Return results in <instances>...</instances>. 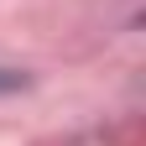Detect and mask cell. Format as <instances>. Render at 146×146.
Listing matches in <instances>:
<instances>
[{
    "mask_svg": "<svg viewBox=\"0 0 146 146\" xmlns=\"http://www.w3.org/2000/svg\"><path fill=\"white\" fill-rule=\"evenodd\" d=\"M26 84H31V78H26L21 68H0V94H21Z\"/></svg>",
    "mask_w": 146,
    "mask_h": 146,
    "instance_id": "obj_1",
    "label": "cell"
}]
</instances>
